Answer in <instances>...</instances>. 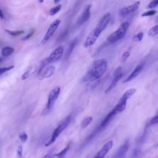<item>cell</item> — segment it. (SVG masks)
Returning a JSON list of instances; mask_svg holds the SVG:
<instances>
[{"mask_svg": "<svg viewBox=\"0 0 158 158\" xmlns=\"http://www.w3.org/2000/svg\"><path fill=\"white\" fill-rule=\"evenodd\" d=\"M14 67V65H10L9 67H1L0 68V76L4 73L5 72L12 69Z\"/></svg>", "mask_w": 158, "mask_h": 158, "instance_id": "31", "label": "cell"}, {"mask_svg": "<svg viewBox=\"0 0 158 158\" xmlns=\"http://www.w3.org/2000/svg\"><path fill=\"white\" fill-rule=\"evenodd\" d=\"M72 118V114H70L67 115L58 125L57 127L54 129V130L52 132V134L51 135V137L50 139L45 144L46 146H49L52 143L55 142L56 139L58 138V136L60 135V133L67 128V127L69 125V123L71 122V120Z\"/></svg>", "mask_w": 158, "mask_h": 158, "instance_id": "2", "label": "cell"}, {"mask_svg": "<svg viewBox=\"0 0 158 158\" xmlns=\"http://www.w3.org/2000/svg\"><path fill=\"white\" fill-rule=\"evenodd\" d=\"M55 72V67L53 65H49L45 68V69L43 70V71L38 75L39 78L40 79L48 78L51 77Z\"/></svg>", "mask_w": 158, "mask_h": 158, "instance_id": "13", "label": "cell"}, {"mask_svg": "<svg viewBox=\"0 0 158 158\" xmlns=\"http://www.w3.org/2000/svg\"><path fill=\"white\" fill-rule=\"evenodd\" d=\"M47 64H48V62H47V61L45 59L44 60H43L41 62V64L40 65V67H39V69H38V75L43 71V70L44 69V67L47 65Z\"/></svg>", "mask_w": 158, "mask_h": 158, "instance_id": "28", "label": "cell"}, {"mask_svg": "<svg viewBox=\"0 0 158 158\" xmlns=\"http://www.w3.org/2000/svg\"><path fill=\"white\" fill-rule=\"evenodd\" d=\"M123 76V73H121L120 74L118 75H113V79L110 83V84L109 85V86L107 87V88L105 90V93L107 94L108 93H109L112 89H114V88L116 86V85L117 84L118 81L122 78Z\"/></svg>", "mask_w": 158, "mask_h": 158, "instance_id": "17", "label": "cell"}, {"mask_svg": "<svg viewBox=\"0 0 158 158\" xmlns=\"http://www.w3.org/2000/svg\"><path fill=\"white\" fill-rule=\"evenodd\" d=\"M139 4H140L139 1H136L127 7L121 9L120 10V16L124 17H126L128 15L135 12L138 9Z\"/></svg>", "mask_w": 158, "mask_h": 158, "instance_id": "9", "label": "cell"}, {"mask_svg": "<svg viewBox=\"0 0 158 158\" xmlns=\"http://www.w3.org/2000/svg\"><path fill=\"white\" fill-rule=\"evenodd\" d=\"M91 4H88L83 9V12H81L80 16L79 17V18L77 20V24L80 26L81 25H82L83 23H85L86 22H87L91 15Z\"/></svg>", "mask_w": 158, "mask_h": 158, "instance_id": "8", "label": "cell"}, {"mask_svg": "<svg viewBox=\"0 0 158 158\" xmlns=\"http://www.w3.org/2000/svg\"><path fill=\"white\" fill-rule=\"evenodd\" d=\"M143 33L139 32L133 37V40L134 41H141L143 39Z\"/></svg>", "mask_w": 158, "mask_h": 158, "instance_id": "29", "label": "cell"}, {"mask_svg": "<svg viewBox=\"0 0 158 158\" xmlns=\"http://www.w3.org/2000/svg\"><path fill=\"white\" fill-rule=\"evenodd\" d=\"M43 1H39V2H43Z\"/></svg>", "mask_w": 158, "mask_h": 158, "instance_id": "41", "label": "cell"}, {"mask_svg": "<svg viewBox=\"0 0 158 158\" xmlns=\"http://www.w3.org/2000/svg\"><path fill=\"white\" fill-rule=\"evenodd\" d=\"M92 120H93V118L91 116L85 117L81 122V127L83 129H85L91 123Z\"/></svg>", "mask_w": 158, "mask_h": 158, "instance_id": "22", "label": "cell"}, {"mask_svg": "<svg viewBox=\"0 0 158 158\" xmlns=\"http://www.w3.org/2000/svg\"><path fill=\"white\" fill-rule=\"evenodd\" d=\"M136 89L135 88H130L127 89L124 93L123 94L122 96V97H123V98L126 99L127 100H128V99H130L136 92Z\"/></svg>", "mask_w": 158, "mask_h": 158, "instance_id": "23", "label": "cell"}, {"mask_svg": "<svg viewBox=\"0 0 158 158\" xmlns=\"http://www.w3.org/2000/svg\"><path fill=\"white\" fill-rule=\"evenodd\" d=\"M4 12L2 11V10H1L0 9V19H4Z\"/></svg>", "mask_w": 158, "mask_h": 158, "instance_id": "39", "label": "cell"}, {"mask_svg": "<svg viewBox=\"0 0 158 158\" xmlns=\"http://www.w3.org/2000/svg\"><path fill=\"white\" fill-rule=\"evenodd\" d=\"M157 121H158V116L156 115V116H154V117H152L149 122V125H155L157 123Z\"/></svg>", "mask_w": 158, "mask_h": 158, "instance_id": "34", "label": "cell"}, {"mask_svg": "<svg viewBox=\"0 0 158 158\" xmlns=\"http://www.w3.org/2000/svg\"><path fill=\"white\" fill-rule=\"evenodd\" d=\"M110 19H111L110 13L107 12L99 20L96 28L93 30L97 36H99L100 34L106 29V28L107 27V25L109 24L110 20Z\"/></svg>", "mask_w": 158, "mask_h": 158, "instance_id": "5", "label": "cell"}, {"mask_svg": "<svg viewBox=\"0 0 158 158\" xmlns=\"http://www.w3.org/2000/svg\"><path fill=\"white\" fill-rule=\"evenodd\" d=\"M115 115H117L116 113H115V111L112 109V110L105 117V118L103 119V120H102V122L101 123L100 125L98 127L101 130H102L103 128H104L110 123V122L112 120L113 117H114Z\"/></svg>", "mask_w": 158, "mask_h": 158, "instance_id": "16", "label": "cell"}, {"mask_svg": "<svg viewBox=\"0 0 158 158\" xmlns=\"http://www.w3.org/2000/svg\"><path fill=\"white\" fill-rule=\"evenodd\" d=\"M130 52L128 51H127L125 52H124L123 53V54L122 55V57H121V60L122 62H124L127 60V59H128V57L130 56Z\"/></svg>", "mask_w": 158, "mask_h": 158, "instance_id": "32", "label": "cell"}, {"mask_svg": "<svg viewBox=\"0 0 158 158\" xmlns=\"http://www.w3.org/2000/svg\"><path fill=\"white\" fill-rule=\"evenodd\" d=\"M36 70H37V67H35V66L31 67L30 69L27 70L25 72H24L23 73V75H22V76L21 77L22 80H26L27 78L30 77L31 75H33Z\"/></svg>", "mask_w": 158, "mask_h": 158, "instance_id": "20", "label": "cell"}, {"mask_svg": "<svg viewBox=\"0 0 158 158\" xmlns=\"http://www.w3.org/2000/svg\"><path fill=\"white\" fill-rule=\"evenodd\" d=\"M35 30L34 28L31 29L30 31H29V33H28L25 36H24V37L22 38V40H28L29 38H30L33 35V34L35 33Z\"/></svg>", "mask_w": 158, "mask_h": 158, "instance_id": "33", "label": "cell"}, {"mask_svg": "<svg viewBox=\"0 0 158 158\" xmlns=\"http://www.w3.org/2000/svg\"><path fill=\"white\" fill-rule=\"evenodd\" d=\"M158 33V26L157 25H156L153 26L152 28L149 29L148 31V35L150 36H154Z\"/></svg>", "mask_w": 158, "mask_h": 158, "instance_id": "25", "label": "cell"}, {"mask_svg": "<svg viewBox=\"0 0 158 158\" xmlns=\"http://www.w3.org/2000/svg\"><path fill=\"white\" fill-rule=\"evenodd\" d=\"M157 4H158V1H157V0H153V1H151L146 6V8H147V9H154V8H155L156 7H157Z\"/></svg>", "mask_w": 158, "mask_h": 158, "instance_id": "27", "label": "cell"}, {"mask_svg": "<svg viewBox=\"0 0 158 158\" xmlns=\"http://www.w3.org/2000/svg\"><path fill=\"white\" fill-rule=\"evenodd\" d=\"M64 47L62 46H59L49 54V56L46 59L48 64H52L59 60L62 56L64 52Z\"/></svg>", "mask_w": 158, "mask_h": 158, "instance_id": "7", "label": "cell"}, {"mask_svg": "<svg viewBox=\"0 0 158 158\" xmlns=\"http://www.w3.org/2000/svg\"><path fill=\"white\" fill-rule=\"evenodd\" d=\"M113 146V141L112 140L106 142L101 149L97 152L95 156L93 158H104L106 155L108 153V152L111 149Z\"/></svg>", "mask_w": 158, "mask_h": 158, "instance_id": "10", "label": "cell"}, {"mask_svg": "<svg viewBox=\"0 0 158 158\" xmlns=\"http://www.w3.org/2000/svg\"><path fill=\"white\" fill-rule=\"evenodd\" d=\"M60 93V87L59 86L55 87L54 89H52L51 91V92L49 93V95L48 97V101H47L46 105L42 112L43 115L46 114L50 112V110L52 109L53 106L54 105L56 101H57Z\"/></svg>", "mask_w": 158, "mask_h": 158, "instance_id": "4", "label": "cell"}, {"mask_svg": "<svg viewBox=\"0 0 158 158\" xmlns=\"http://www.w3.org/2000/svg\"><path fill=\"white\" fill-rule=\"evenodd\" d=\"M14 51V49L12 47H9V46H6L2 48V51H1V54L4 57H7L9 56L10 55H11Z\"/></svg>", "mask_w": 158, "mask_h": 158, "instance_id": "21", "label": "cell"}, {"mask_svg": "<svg viewBox=\"0 0 158 158\" xmlns=\"http://www.w3.org/2000/svg\"><path fill=\"white\" fill-rule=\"evenodd\" d=\"M6 31L7 33H8L10 35L12 36H18L20 35H22L24 33V31L23 30H16V31H11V30H6Z\"/></svg>", "mask_w": 158, "mask_h": 158, "instance_id": "26", "label": "cell"}, {"mask_svg": "<svg viewBox=\"0 0 158 158\" xmlns=\"http://www.w3.org/2000/svg\"><path fill=\"white\" fill-rule=\"evenodd\" d=\"M69 148H70V144H67L66 147L64 148L63 149H62L59 152L52 155L51 158H64Z\"/></svg>", "mask_w": 158, "mask_h": 158, "instance_id": "19", "label": "cell"}, {"mask_svg": "<svg viewBox=\"0 0 158 158\" xmlns=\"http://www.w3.org/2000/svg\"><path fill=\"white\" fill-rule=\"evenodd\" d=\"M129 140L126 139L124 141V143L117 149V151L114 155L113 158H123L127 152V151L128 150L129 148Z\"/></svg>", "mask_w": 158, "mask_h": 158, "instance_id": "11", "label": "cell"}, {"mask_svg": "<svg viewBox=\"0 0 158 158\" xmlns=\"http://www.w3.org/2000/svg\"><path fill=\"white\" fill-rule=\"evenodd\" d=\"M22 153H23V149L22 146H19L17 148V156L19 158H21L22 157Z\"/></svg>", "mask_w": 158, "mask_h": 158, "instance_id": "36", "label": "cell"}, {"mask_svg": "<svg viewBox=\"0 0 158 158\" xmlns=\"http://www.w3.org/2000/svg\"><path fill=\"white\" fill-rule=\"evenodd\" d=\"M128 27L129 23L128 22H125L121 23L120 27L107 37V41L110 43H114L118 40L122 39L125 36Z\"/></svg>", "mask_w": 158, "mask_h": 158, "instance_id": "3", "label": "cell"}, {"mask_svg": "<svg viewBox=\"0 0 158 158\" xmlns=\"http://www.w3.org/2000/svg\"><path fill=\"white\" fill-rule=\"evenodd\" d=\"M143 68H144V65L143 64H138V65H136L135 67V68L134 69V70L131 72V73L128 75V77L123 81V83H125L130 81L133 80V79H135L136 77H137L141 73V72L143 70Z\"/></svg>", "mask_w": 158, "mask_h": 158, "instance_id": "12", "label": "cell"}, {"mask_svg": "<svg viewBox=\"0 0 158 158\" xmlns=\"http://www.w3.org/2000/svg\"><path fill=\"white\" fill-rule=\"evenodd\" d=\"M51 152H49L48 153H47L43 157V158H51Z\"/></svg>", "mask_w": 158, "mask_h": 158, "instance_id": "38", "label": "cell"}, {"mask_svg": "<svg viewBox=\"0 0 158 158\" xmlns=\"http://www.w3.org/2000/svg\"><path fill=\"white\" fill-rule=\"evenodd\" d=\"M127 100L126 99L123 98V97H121L120 98V99L118 101L116 106L113 109V110L115 111L116 114H119L125 110V109L126 107V105H127Z\"/></svg>", "mask_w": 158, "mask_h": 158, "instance_id": "15", "label": "cell"}, {"mask_svg": "<svg viewBox=\"0 0 158 158\" xmlns=\"http://www.w3.org/2000/svg\"><path fill=\"white\" fill-rule=\"evenodd\" d=\"M156 10H148L144 13L142 14L141 16L142 17H148V16H152L154 14H156Z\"/></svg>", "mask_w": 158, "mask_h": 158, "instance_id": "30", "label": "cell"}, {"mask_svg": "<svg viewBox=\"0 0 158 158\" xmlns=\"http://www.w3.org/2000/svg\"><path fill=\"white\" fill-rule=\"evenodd\" d=\"M61 7H62V5L59 4V5H57L56 6H54V7L51 8L48 12L49 14L50 15H54L56 14L58 12L60 11V10L61 9Z\"/></svg>", "mask_w": 158, "mask_h": 158, "instance_id": "24", "label": "cell"}, {"mask_svg": "<svg viewBox=\"0 0 158 158\" xmlns=\"http://www.w3.org/2000/svg\"><path fill=\"white\" fill-rule=\"evenodd\" d=\"M19 138H20V139L21 140L22 142H25V141L27 140L28 136H27V135L26 133L22 132L21 134H20Z\"/></svg>", "mask_w": 158, "mask_h": 158, "instance_id": "35", "label": "cell"}, {"mask_svg": "<svg viewBox=\"0 0 158 158\" xmlns=\"http://www.w3.org/2000/svg\"><path fill=\"white\" fill-rule=\"evenodd\" d=\"M60 22H61L60 20L56 19L50 24V25L49 26L46 33L44 34L41 40V44H45L50 40V38L52 36L56 30L59 26Z\"/></svg>", "mask_w": 158, "mask_h": 158, "instance_id": "6", "label": "cell"}, {"mask_svg": "<svg viewBox=\"0 0 158 158\" xmlns=\"http://www.w3.org/2000/svg\"><path fill=\"white\" fill-rule=\"evenodd\" d=\"M2 60H3V59H2V58H1V57H0V63H1Z\"/></svg>", "mask_w": 158, "mask_h": 158, "instance_id": "40", "label": "cell"}, {"mask_svg": "<svg viewBox=\"0 0 158 158\" xmlns=\"http://www.w3.org/2000/svg\"><path fill=\"white\" fill-rule=\"evenodd\" d=\"M107 67V62L105 59H100L93 62L91 67L86 73L83 81L86 82H93L99 80L105 73Z\"/></svg>", "mask_w": 158, "mask_h": 158, "instance_id": "1", "label": "cell"}, {"mask_svg": "<svg viewBox=\"0 0 158 158\" xmlns=\"http://www.w3.org/2000/svg\"><path fill=\"white\" fill-rule=\"evenodd\" d=\"M67 33H68V29H66V30H65V31H64L61 35L60 36H59V40L60 39V40H62L65 38V36L67 35Z\"/></svg>", "mask_w": 158, "mask_h": 158, "instance_id": "37", "label": "cell"}, {"mask_svg": "<svg viewBox=\"0 0 158 158\" xmlns=\"http://www.w3.org/2000/svg\"><path fill=\"white\" fill-rule=\"evenodd\" d=\"M78 40H79L78 38L77 37V38H75V39H73V40L70 42V43L69 44V47H68L67 50V52H66V57H67V58H69V57H70V54H71L72 52H73V51L75 47L76 46L78 42Z\"/></svg>", "mask_w": 158, "mask_h": 158, "instance_id": "18", "label": "cell"}, {"mask_svg": "<svg viewBox=\"0 0 158 158\" xmlns=\"http://www.w3.org/2000/svg\"><path fill=\"white\" fill-rule=\"evenodd\" d=\"M98 37L99 36L95 34L93 30H92L86 38L85 41L84 42V46L85 48H88L89 46H91L95 43Z\"/></svg>", "mask_w": 158, "mask_h": 158, "instance_id": "14", "label": "cell"}]
</instances>
